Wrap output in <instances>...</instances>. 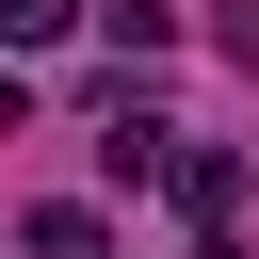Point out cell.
<instances>
[{"instance_id":"7a4b0ae2","label":"cell","mask_w":259,"mask_h":259,"mask_svg":"<svg viewBox=\"0 0 259 259\" xmlns=\"http://www.w3.org/2000/svg\"><path fill=\"white\" fill-rule=\"evenodd\" d=\"M0 32H16V49H49V32H81V0H0Z\"/></svg>"},{"instance_id":"6da1fadb","label":"cell","mask_w":259,"mask_h":259,"mask_svg":"<svg viewBox=\"0 0 259 259\" xmlns=\"http://www.w3.org/2000/svg\"><path fill=\"white\" fill-rule=\"evenodd\" d=\"M178 210H194V259H227V227H243V146H178Z\"/></svg>"}]
</instances>
